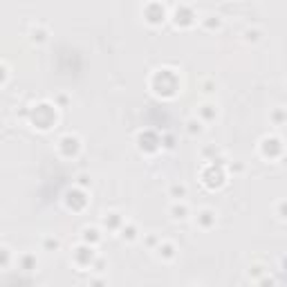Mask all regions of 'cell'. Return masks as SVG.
I'll return each instance as SVG.
<instances>
[{
	"instance_id": "26",
	"label": "cell",
	"mask_w": 287,
	"mask_h": 287,
	"mask_svg": "<svg viewBox=\"0 0 287 287\" xmlns=\"http://www.w3.org/2000/svg\"><path fill=\"white\" fill-rule=\"evenodd\" d=\"M202 86L206 88V90H204L206 94H209V92H214V88H216V86H214V83H211V81H204V83H202Z\"/></svg>"
},
{
	"instance_id": "22",
	"label": "cell",
	"mask_w": 287,
	"mask_h": 287,
	"mask_svg": "<svg viewBox=\"0 0 287 287\" xmlns=\"http://www.w3.org/2000/svg\"><path fill=\"white\" fill-rule=\"evenodd\" d=\"M162 146H164V148H173V146H175V137H173V135L162 137Z\"/></svg>"
},
{
	"instance_id": "8",
	"label": "cell",
	"mask_w": 287,
	"mask_h": 287,
	"mask_svg": "<svg viewBox=\"0 0 287 287\" xmlns=\"http://www.w3.org/2000/svg\"><path fill=\"white\" fill-rule=\"evenodd\" d=\"M198 119H200L202 124H209V122H214V119L218 117V106L216 104H202L200 108H198V114H196Z\"/></svg>"
},
{
	"instance_id": "19",
	"label": "cell",
	"mask_w": 287,
	"mask_h": 287,
	"mask_svg": "<svg viewBox=\"0 0 287 287\" xmlns=\"http://www.w3.org/2000/svg\"><path fill=\"white\" fill-rule=\"evenodd\" d=\"M12 262V252L9 247H0V267H7Z\"/></svg>"
},
{
	"instance_id": "9",
	"label": "cell",
	"mask_w": 287,
	"mask_h": 287,
	"mask_svg": "<svg viewBox=\"0 0 287 287\" xmlns=\"http://www.w3.org/2000/svg\"><path fill=\"white\" fill-rule=\"evenodd\" d=\"M168 211H170V218H173V220H186L188 214H191L188 206L184 204V200H173V204H170Z\"/></svg>"
},
{
	"instance_id": "12",
	"label": "cell",
	"mask_w": 287,
	"mask_h": 287,
	"mask_svg": "<svg viewBox=\"0 0 287 287\" xmlns=\"http://www.w3.org/2000/svg\"><path fill=\"white\" fill-rule=\"evenodd\" d=\"M83 242H88V244H99L101 242V231L96 229V226H86L83 229Z\"/></svg>"
},
{
	"instance_id": "15",
	"label": "cell",
	"mask_w": 287,
	"mask_h": 287,
	"mask_svg": "<svg viewBox=\"0 0 287 287\" xmlns=\"http://www.w3.org/2000/svg\"><path fill=\"white\" fill-rule=\"evenodd\" d=\"M157 254H160V258H164V260H170V258L175 256V247L170 242H160Z\"/></svg>"
},
{
	"instance_id": "23",
	"label": "cell",
	"mask_w": 287,
	"mask_h": 287,
	"mask_svg": "<svg viewBox=\"0 0 287 287\" xmlns=\"http://www.w3.org/2000/svg\"><path fill=\"white\" fill-rule=\"evenodd\" d=\"M9 78V70H7V66L4 63H0V86H2L4 81Z\"/></svg>"
},
{
	"instance_id": "1",
	"label": "cell",
	"mask_w": 287,
	"mask_h": 287,
	"mask_svg": "<svg viewBox=\"0 0 287 287\" xmlns=\"http://www.w3.org/2000/svg\"><path fill=\"white\" fill-rule=\"evenodd\" d=\"M202 180H204V184L209 188H220L222 184H224V180H226V175H224V170H222L220 162H216V160L211 162V164L202 170Z\"/></svg>"
},
{
	"instance_id": "18",
	"label": "cell",
	"mask_w": 287,
	"mask_h": 287,
	"mask_svg": "<svg viewBox=\"0 0 287 287\" xmlns=\"http://www.w3.org/2000/svg\"><path fill=\"white\" fill-rule=\"evenodd\" d=\"M58 247H61V242H58L56 238H45L43 240V252H56Z\"/></svg>"
},
{
	"instance_id": "24",
	"label": "cell",
	"mask_w": 287,
	"mask_h": 287,
	"mask_svg": "<svg viewBox=\"0 0 287 287\" xmlns=\"http://www.w3.org/2000/svg\"><path fill=\"white\" fill-rule=\"evenodd\" d=\"M22 262H25V270H34V265H36L34 256H22Z\"/></svg>"
},
{
	"instance_id": "20",
	"label": "cell",
	"mask_w": 287,
	"mask_h": 287,
	"mask_svg": "<svg viewBox=\"0 0 287 287\" xmlns=\"http://www.w3.org/2000/svg\"><path fill=\"white\" fill-rule=\"evenodd\" d=\"M32 40H34V43H45V40H48V32L45 30L36 32V27H34V30H32Z\"/></svg>"
},
{
	"instance_id": "4",
	"label": "cell",
	"mask_w": 287,
	"mask_h": 287,
	"mask_svg": "<svg viewBox=\"0 0 287 287\" xmlns=\"http://www.w3.org/2000/svg\"><path fill=\"white\" fill-rule=\"evenodd\" d=\"M196 20H198V14L193 12L188 4H180V7L175 9V14H173V22L178 27H191Z\"/></svg>"
},
{
	"instance_id": "21",
	"label": "cell",
	"mask_w": 287,
	"mask_h": 287,
	"mask_svg": "<svg viewBox=\"0 0 287 287\" xmlns=\"http://www.w3.org/2000/svg\"><path fill=\"white\" fill-rule=\"evenodd\" d=\"M258 38H260V32L258 30H247V40L249 43H256Z\"/></svg>"
},
{
	"instance_id": "25",
	"label": "cell",
	"mask_w": 287,
	"mask_h": 287,
	"mask_svg": "<svg viewBox=\"0 0 287 287\" xmlns=\"http://www.w3.org/2000/svg\"><path fill=\"white\" fill-rule=\"evenodd\" d=\"M90 184H92V180L88 178L86 173H81V175H78V186H90Z\"/></svg>"
},
{
	"instance_id": "17",
	"label": "cell",
	"mask_w": 287,
	"mask_h": 287,
	"mask_svg": "<svg viewBox=\"0 0 287 287\" xmlns=\"http://www.w3.org/2000/svg\"><path fill=\"white\" fill-rule=\"evenodd\" d=\"M202 25H204L206 30H220V27H222V18L220 16H214V14H209V16L202 18Z\"/></svg>"
},
{
	"instance_id": "7",
	"label": "cell",
	"mask_w": 287,
	"mask_h": 287,
	"mask_svg": "<svg viewBox=\"0 0 287 287\" xmlns=\"http://www.w3.org/2000/svg\"><path fill=\"white\" fill-rule=\"evenodd\" d=\"M260 150L265 157H280L283 155V142L278 140V137H265L260 144Z\"/></svg>"
},
{
	"instance_id": "11",
	"label": "cell",
	"mask_w": 287,
	"mask_h": 287,
	"mask_svg": "<svg viewBox=\"0 0 287 287\" xmlns=\"http://www.w3.org/2000/svg\"><path fill=\"white\" fill-rule=\"evenodd\" d=\"M198 224H200L202 229H211V226L216 224V211L214 209H202L200 214H198Z\"/></svg>"
},
{
	"instance_id": "5",
	"label": "cell",
	"mask_w": 287,
	"mask_h": 287,
	"mask_svg": "<svg viewBox=\"0 0 287 287\" xmlns=\"http://www.w3.org/2000/svg\"><path fill=\"white\" fill-rule=\"evenodd\" d=\"M74 262H76L78 267H92V262H94V247L88 242H83L81 247L74 249Z\"/></svg>"
},
{
	"instance_id": "10",
	"label": "cell",
	"mask_w": 287,
	"mask_h": 287,
	"mask_svg": "<svg viewBox=\"0 0 287 287\" xmlns=\"http://www.w3.org/2000/svg\"><path fill=\"white\" fill-rule=\"evenodd\" d=\"M124 222H126V220H124V218L119 216V214H114V211H112V214H106V216H104V226H106L108 231H119Z\"/></svg>"
},
{
	"instance_id": "6",
	"label": "cell",
	"mask_w": 287,
	"mask_h": 287,
	"mask_svg": "<svg viewBox=\"0 0 287 287\" xmlns=\"http://www.w3.org/2000/svg\"><path fill=\"white\" fill-rule=\"evenodd\" d=\"M86 204H88V198H86V193H83L81 188H72V191L66 193V206L68 209L81 211V209H86Z\"/></svg>"
},
{
	"instance_id": "2",
	"label": "cell",
	"mask_w": 287,
	"mask_h": 287,
	"mask_svg": "<svg viewBox=\"0 0 287 287\" xmlns=\"http://www.w3.org/2000/svg\"><path fill=\"white\" fill-rule=\"evenodd\" d=\"M144 20L148 22V25H162V22L166 20V9L164 4L160 2H148L146 7H144Z\"/></svg>"
},
{
	"instance_id": "16",
	"label": "cell",
	"mask_w": 287,
	"mask_h": 287,
	"mask_svg": "<svg viewBox=\"0 0 287 287\" xmlns=\"http://www.w3.org/2000/svg\"><path fill=\"white\" fill-rule=\"evenodd\" d=\"M168 196L173 198V200H184V198H186V184H173V186L168 188Z\"/></svg>"
},
{
	"instance_id": "14",
	"label": "cell",
	"mask_w": 287,
	"mask_h": 287,
	"mask_svg": "<svg viewBox=\"0 0 287 287\" xmlns=\"http://www.w3.org/2000/svg\"><path fill=\"white\" fill-rule=\"evenodd\" d=\"M119 234H122L124 240H128V242H132V240L137 238V226L132 224V222H124L122 229H119Z\"/></svg>"
},
{
	"instance_id": "3",
	"label": "cell",
	"mask_w": 287,
	"mask_h": 287,
	"mask_svg": "<svg viewBox=\"0 0 287 287\" xmlns=\"http://www.w3.org/2000/svg\"><path fill=\"white\" fill-rule=\"evenodd\" d=\"M58 150H61L63 157H76L78 152H81V140H78L76 135H63L61 140H58Z\"/></svg>"
},
{
	"instance_id": "13",
	"label": "cell",
	"mask_w": 287,
	"mask_h": 287,
	"mask_svg": "<svg viewBox=\"0 0 287 287\" xmlns=\"http://www.w3.org/2000/svg\"><path fill=\"white\" fill-rule=\"evenodd\" d=\"M184 126H186V132H188V135H191V137L202 135V132H204V124H202L198 117L186 119V124H184Z\"/></svg>"
}]
</instances>
